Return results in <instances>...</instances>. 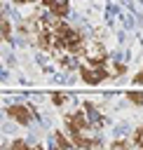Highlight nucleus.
<instances>
[{
    "label": "nucleus",
    "instance_id": "12",
    "mask_svg": "<svg viewBox=\"0 0 143 150\" xmlns=\"http://www.w3.org/2000/svg\"><path fill=\"white\" fill-rule=\"evenodd\" d=\"M127 145H129L127 141H115V143H113V148H115V150H117V148H127Z\"/></svg>",
    "mask_w": 143,
    "mask_h": 150
},
{
    "label": "nucleus",
    "instance_id": "13",
    "mask_svg": "<svg viewBox=\"0 0 143 150\" xmlns=\"http://www.w3.org/2000/svg\"><path fill=\"white\" fill-rule=\"evenodd\" d=\"M134 80H136V84H143V68L138 70V75H134Z\"/></svg>",
    "mask_w": 143,
    "mask_h": 150
},
{
    "label": "nucleus",
    "instance_id": "14",
    "mask_svg": "<svg viewBox=\"0 0 143 150\" xmlns=\"http://www.w3.org/2000/svg\"><path fill=\"white\" fill-rule=\"evenodd\" d=\"M12 145H14V148H26V143H23V141H14Z\"/></svg>",
    "mask_w": 143,
    "mask_h": 150
},
{
    "label": "nucleus",
    "instance_id": "3",
    "mask_svg": "<svg viewBox=\"0 0 143 150\" xmlns=\"http://www.w3.org/2000/svg\"><path fill=\"white\" fill-rule=\"evenodd\" d=\"M7 115H9V120H14V122H19V124H30L33 120H35V112H33V108L30 105H23V103H16V105H9L7 108Z\"/></svg>",
    "mask_w": 143,
    "mask_h": 150
},
{
    "label": "nucleus",
    "instance_id": "6",
    "mask_svg": "<svg viewBox=\"0 0 143 150\" xmlns=\"http://www.w3.org/2000/svg\"><path fill=\"white\" fill-rule=\"evenodd\" d=\"M45 7L52 12V14H56V16H68V9H70V5H68V0H45Z\"/></svg>",
    "mask_w": 143,
    "mask_h": 150
},
{
    "label": "nucleus",
    "instance_id": "15",
    "mask_svg": "<svg viewBox=\"0 0 143 150\" xmlns=\"http://www.w3.org/2000/svg\"><path fill=\"white\" fill-rule=\"evenodd\" d=\"M14 2H19V5H23V2H38V0H14Z\"/></svg>",
    "mask_w": 143,
    "mask_h": 150
},
{
    "label": "nucleus",
    "instance_id": "4",
    "mask_svg": "<svg viewBox=\"0 0 143 150\" xmlns=\"http://www.w3.org/2000/svg\"><path fill=\"white\" fill-rule=\"evenodd\" d=\"M63 122H66L68 131H80V129H89V127H91L89 115H87L84 110H73V112H66Z\"/></svg>",
    "mask_w": 143,
    "mask_h": 150
},
{
    "label": "nucleus",
    "instance_id": "9",
    "mask_svg": "<svg viewBox=\"0 0 143 150\" xmlns=\"http://www.w3.org/2000/svg\"><path fill=\"white\" fill-rule=\"evenodd\" d=\"M127 98H129L131 103H136V105H143V94H141V91H129Z\"/></svg>",
    "mask_w": 143,
    "mask_h": 150
},
{
    "label": "nucleus",
    "instance_id": "8",
    "mask_svg": "<svg viewBox=\"0 0 143 150\" xmlns=\"http://www.w3.org/2000/svg\"><path fill=\"white\" fill-rule=\"evenodd\" d=\"M52 145H56V148H59V145H61V148H68V145H73V141L63 138L61 134H54V136H52Z\"/></svg>",
    "mask_w": 143,
    "mask_h": 150
},
{
    "label": "nucleus",
    "instance_id": "11",
    "mask_svg": "<svg viewBox=\"0 0 143 150\" xmlns=\"http://www.w3.org/2000/svg\"><path fill=\"white\" fill-rule=\"evenodd\" d=\"M52 101H54L56 105H61V103H66V96H63V94H52Z\"/></svg>",
    "mask_w": 143,
    "mask_h": 150
},
{
    "label": "nucleus",
    "instance_id": "7",
    "mask_svg": "<svg viewBox=\"0 0 143 150\" xmlns=\"http://www.w3.org/2000/svg\"><path fill=\"white\" fill-rule=\"evenodd\" d=\"M9 35H12V23L5 16H0V40H9Z\"/></svg>",
    "mask_w": 143,
    "mask_h": 150
},
{
    "label": "nucleus",
    "instance_id": "2",
    "mask_svg": "<svg viewBox=\"0 0 143 150\" xmlns=\"http://www.w3.org/2000/svg\"><path fill=\"white\" fill-rule=\"evenodd\" d=\"M82 56L89 63H103L105 61V49H103V45H98V40H84Z\"/></svg>",
    "mask_w": 143,
    "mask_h": 150
},
{
    "label": "nucleus",
    "instance_id": "1",
    "mask_svg": "<svg viewBox=\"0 0 143 150\" xmlns=\"http://www.w3.org/2000/svg\"><path fill=\"white\" fill-rule=\"evenodd\" d=\"M80 75H82V80L87 84H98V82H103L108 77V73L101 68V63H89V61L84 66H80Z\"/></svg>",
    "mask_w": 143,
    "mask_h": 150
},
{
    "label": "nucleus",
    "instance_id": "10",
    "mask_svg": "<svg viewBox=\"0 0 143 150\" xmlns=\"http://www.w3.org/2000/svg\"><path fill=\"white\" fill-rule=\"evenodd\" d=\"M134 143L143 148V127H138V129H136V134H134Z\"/></svg>",
    "mask_w": 143,
    "mask_h": 150
},
{
    "label": "nucleus",
    "instance_id": "5",
    "mask_svg": "<svg viewBox=\"0 0 143 150\" xmlns=\"http://www.w3.org/2000/svg\"><path fill=\"white\" fill-rule=\"evenodd\" d=\"M73 134V145H80V148H96L98 145V138L89 134V129H80V131H70Z\"/></svg>",
    "mask_w": 143,
    "mask_h": 150
}]
</instances>
